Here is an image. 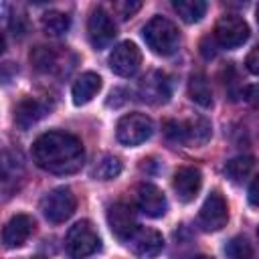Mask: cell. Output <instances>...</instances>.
Returning <instances> with one entry per match:
<instances>
[{
  "label": "cell",
  "mask_w": 259,
  "mask_h": 259,
  "mask_svg": "<svg viewBox=\"0 0 259 259\" xmlns=\"http://www.w3.org/2000/svg\"><path fill=\"white\" fill-rule=\"evenodd\" d=\"M164 134L168 140L176 142V144H188V146H202L210 140L212 127L210 121L202 115L196 117H188L184 121H176V119H168L164 123Z\"/></svg>",
  "instance_id": "obj_3"
},
{
  "label": "cell",
  "mask_w": 259,
  "mask_h": 259,
  "mask_svg": "<svg viewBox=\"0 0 259 259\" xmlns=\"http://www.w3.org/2000/svg\"><path fill=\"white\" fill-rule=\"evenodd\" d=\"M136 200H138V208L146 217H152V219L164 217V212L168 208V202H166L164 192L156 184H150V182L140 184L138 194H136Z\"/></svg>",
  "instance_id": "obj_15"
},
{
  "label": "cell",
  "mask_w": 259,
  "mask_h": 259,
  "mask_svg": "<svg viewBox=\"0 0 259 259\" xmlns=\"http://www.w3.org/2000/svg\"><path fill=\"white\" fill-rule=\"evenodd\" d=\"M30 259H47V257H42V255H36V257H30Z\"/></svg>",
  "instance_id": "obj_31"
},
{
  "label": "cell",
  "mask_w": 259,
  "mask_h": 259,
  "mask_svg": "<svg viewBox=\"0 0 259 259\" xmlns=\"http://www.w3.org/2000/svg\"><path fill=\"white\" fill-rule=\"evenodd\" d=\"M253 168H255V158L253 156H239V158H233V160L227 162L225 172L233 182H243L245 178L251 176Z\"/></svg>",
  "instance_id": "obj_22"
},
{
  "label": "cell",
  "mask_w": 259,
  "mask_h": 259,
  "mask_svg": "<svg viewBox=\"0 0 259 259\" xmlns=\"http://www.w3.org/2000/svg\"><path fill=\"white\" fill-rule=\"evenodd\" d=\"M142 65V51L130 42L123 40L117 47H113L111 55H109V67L115 75L119 77H132Z\"/></svg>",
  "instance_id": "obj_10"
},
{
  "label": "cell",
  "mask_w": 259,
  "mask_h": 259,
  "mask_svg": "<svg viewBox=\"0 0 259 259\" xmlns=\"http://www.w3.org/2000/svg\"><path fill=\"white\" fill-rule=\"evenodd\" d=\"M101 89V77L93 71H87L77 77V81L71 87V97L75 105H85L89 103Z\"/></svg>",
  "instance_id": "obj_17"
},
{
  "label": "cell",
  "mask_w": 259,
  "mask_h": 259,
  "mask_svg": "<svg viewBox=\"0 0 259 259\" xmlns=\"http://www.w3.org/2000/svg\"><path fill=\"white\" fill-rule=\"evenodd\" d=\"M69 24H71L69 16H67L65 12H59V10H49V12H45L42 18H40L42 30H45L47 34H51V36L65 34V32L69 30Z\"/></svg>",
  "instance_id": "obj_21"
},
{
  "label": "cell",
  "mask_w": 259,
  "mask_h": 259,
  "mask_svg": "<svg viewBox=\"0 0 259 259\" xmlns=\"http://www.w3.org/2000/svg\"><path fill=\"white\" fill-rule=\"evenodd\" d=\"M34 231V219L28 217V214H14L6 225H4V231H2V243L6 249H16V247H22L28 237L32 235Z\"/></svg>",
  "instance_id": "obj_14"
},
{
  "label": "cell",
  "mask_w": 259,
  "mask_h": 259,
  "mask_svg": "<svg viewBox=\"0 0 259 259\" xmlns=\"http://www.w3.org/2000/svg\"><path fill=\"white\" fill-rule=\"evenodd\" d=\"M119 172H121V160L115 156H103L93 168V176L99 180H113L119 176Z\"/></svg>",
  "instance_id": "obj_24"
},
{
  "label": "cell",
  "mask_w": 259,
  "mask_h": 259,
  "mask_svg": "<svg viewBox=\"0 0 259 259\" xmlns=\"http://www.w3.org/2000/svg\"><path fill=\"white\" fill-rule=\"evenodd\" d=\"M144 40L152 53L170 57L180 47V30L166 16H154L144 26Z\"/></svg>",
  "instance_id": "obj_2"
},
{
  "label": "cell",
  "mask_w": 259,
  "mask_h": 259,
  "mask_svg": "<svg viewBox=\"0 0 259 259\" xmlns=\"http://www.w3.org/2000/svg\"><path fill=\"white\" fill-rule=\"evenodd\" d=\"M32 158L38 168L51 174H75L85 162V148L73 134L47 132L34 140Z\"/></svg>",
  "instance_id": "obj_1"
},
{
  "label": "cell",
  "mask_w": 259,
  "mask_h": 259,
  "mask_svg": "<svg viewBox=\"0 0 259 259\" xmlns=\"http://www.w3.org/2000/svg\"><path fill=\"white\" fill-rule=\"evenodd\" d=\"M87 32H89V40L95 49H105L107 45H111V40L117 34L113 18L103 8L91 10L89 20H87Z\"/></svg>",
  "instance_id": "obj_9"
},
{
  "label": "cell",
  "mask_w": 259,
  "mask_h": 259,
  "mask_svg": "<svg viewBox=\"0 0 259 259\" xmlns=\"http://www.w3.org/2000/svg\"><path fill=\"white\" fill-rule=\"evenodd\" d=\"M190 259H212V257H206V255H196V257H190Z\"/></svg>",
  "instance_id": "obj_30"
},
{
  "label": "cell",
  "mask_w": 259,
  "mask_h": 259,
  "mask_svg": "<svg viewBox=\"0 0 259 259\" xmlns=\"http://www.w3.org/2000/svg\"><path fill=\"white\" fill-rule=\"evenodd\" d=\"M225 253H227L229 259H251V257H253L251 243H249L245 237H233V239L227 243Z\"/></svg>",
  "instance_id": "obj_25"
},
{
  "label": "cell",
  "mask_w": 259,
  "mask_h": 259,
  "mask_svg": "<svg viewBox=\"0 0 259 259\" xmlns=\"http://www.w3.org/2000/svg\"><path fill=\"white\" fill-rule=\"evenodd\" d=\"M255 14H257V22H259V6H257V12Z\"/></svg>",
  "instance_id": "obj_32"
},
{
  "label": "cell",
  "mask_w": 259,
  "mask_h": 259,
  "mask_svg": "<svg viewBox=\"0 0 259 259\" xmlns=\"http://www.w3.org/2000/svg\"><path fill=\"white\" fill-rule=\"evenodd\" d=\"M214 38L225 49H237L249 38V24L243 16L223 14L214 24Z\"/></svg>",
  "instance_id": "obj_7"
},
{
  "label": "cell",
  "mask_w": 259,
  "mask_h": 259,
  "mask_svg": "<svg viewBox=\"0 0 259 259\" xmlns=\"http://www.w3.org/2000/svg\"><path fill=\"white\" fill-rule=\"evenodd\" d=\"M249 202L253 206H259V174L249 184Z\"/></svg>",
  "instance_id": "obj_29"
},
{
  "label": "cell",
  "mask_w": 259,
  "mask_h": 259,
  "mask_svg": "<svg viewBox=\"0 0 259 259\" xmlns=\"http://www.w3.org/2000/svg\"><path fill=\"white\" fill-rule=\"evenodd\" d=\"M130 249L138 255V257H156L158 253H162L164 249V237L156 231V229H150V227H138L136 233L130 237L127 241Z\"/></svg>",
  "instance_id": "obj_13"
},
{
  "label": "cell",
  "mask_w": 259,
  "mask_h": 259,
  "mask_svg": "<svg viewBox=\"0 0 259 259\" xmlns=\"http://www.w3.org/2000/svg\"><path fill=\"white\" fill-rule=\"evenodd\" d=\"M77 208V198L69 186H57L51 192H47L40 200V210L47 221L59 225L73 217Z\"/></svg>",
  "instance_id": "obj_5"
},
{
  "label": "cell",
  "mask_w": 259,
  "mask_h": 259,
  "mask_svg": "<svg viewBox=\"0 0 259 259\" xmlns=\"http://www.w3.org/2000/svg\"><path fill=\"white\" fill-rule=\"evenodd\" d=\"M202 186V174L196 166H182L174 172L172 178V188L176 192V196L182 202H190L196 198L198 190Z\"/></svg>",
  "instance_id": "obj_12"
},
{
  "label": "cell",
  "mask_w": 259,
  "mask_h": 259,
  "mask_svg": "<svg viewBox=\"0 0 259 259\" xmlns=\"http://www.w3.org/2000/svg\"><path fill=\"white\" fill-rule=\"evenodd\" d=\"M257 237H259V229H257Z\"/></svg>",
  "instance_id": "obj_33"
},
{
  "label": "cell",
  "mask_w": 259,
  "mask_h": 259,
  "mask_svg": "<svg viewBox=\"0 0 259 259\" xmlns=\"http://www.w3.org/2000/svg\"><path fill=\"white\" fill-rule=\"evenodd\" d=\"M107 225L111 229V233L121 239V241H130V237L136 233V229L140 227L136 221V212L130 204L125 202H115L109 206L107 210Z\"/></svg>",
  "instance_id": "obj_11"
},
{
  "label": "cell",
  "mask_w": 259,
  "mask_h": 259,
  "mask_svg": "<svg viewBox=\"0 0 259 259\" xmlns=\"http://www.w3.org/2000/svg\"><path fill=\"white\" fill-rule=\"evenodd\" d=\"M30 61L38 71L45 73H55L59 67V55L55 53L53 47H36L30 53Z\"/></svg>",
  "instance_id": "obj_23"
},
{
  "label": "cell",
  "mask_w": 259,
  "mask_h": 259,
  "mask_svg": "<svg viewBox=\"0 0 259 259\" xmlns=\"http://www.w3.org/2000/svg\"><path fill=\"white\" fill-rule=\"evenodd\" d=\"M45 115H47V105L34 97H24L22 101H18V105L14 109V121L22 130L34 125Z\"/></svg>",
  "instance_id": "obj_18"
},
{
  "label": "cell",
  "mask_w": 259,
  "mask_h": 259,
  "mask_svg": "<svg viewBox=\"0 0 259 259\" xmlns=\"http://www.w3.org/2000/svg\"><path fill=\"white\" fill-rule=\"evenodd\" d=\"M245 65H247V69H249L253 75H259V47H255V49L247 55Z\"/></svg>",
  "instance_id": "obj_27"
},
{
  "label": "cell",
  "mask_w": 259,
  "mask_h": 259,
  "mask_svg": "<svg viewBox=\"0 0 259 259\" xmlns=\"http://www.w3.org/2000/svg\"><path fill=\"white\" fill-rule=\"evenodd\" d=\"M188 95L194 103L202 105V107H208L212 103V91H210V85L206 81V77L202 73H196L190 77L188 81Z\"/></svg>",
  "instance_id": "obj_19"
},
{
  "label": "cell",
  "mask_w": 259,
  "mask_h": 259,
  "mask_svg": "<svg viewBox=\"0 0 259 259\" xmlns=\"http://www.w3.org/2000/svg\"><path fill=\"white\" fill-rule=\"evenodd\" d=\"M229 221V206L219 190H212L200 206L198 223L204 231H221Z\"/></svg>",
  "instance_id": "obj_8"
},
{
  "label": "cell",
  "mask_w": 259,
  "mask_h": 259,
  "mask_svg": "<svg viewBox=\"0 0 259 259\" xmlns=\"http://www.w3.org/2000/svg\"><path fill=\"white\" fill-rule=\"evenodd\" d=\"M174 10L184 22H198L206 14V2L204 0H174Z\"/></svg>",
  "instance_id": "obj_20"
},
{
  "label": "cell",
  "mask_w": 259,
  "mask_h": 259,
  "mask_svg": "<svg viewBox=\"0 0 259 259\" xmlns=\"http://www.w3.org/2000/svg\"><path fill=\"white\" fill-rule=\"evenodd\" d=\"M101 241L91 221H79L69 229L65 239V249L71 259H87L89 255L97 253Z\"/></svg>",
  "instance_id": "obj_4"
},
{
  "label": "cell",
  "mask_w": 259,
  "mask_h": 259,
  "mask_svg": "<svg viewBox=\"0 0 259 259\" xmlns=\"http://www.w3.org/2000/svg\"><path fill=\"white\" fill-rule=\"evenodd\" d=\"M154 132V123L146 113H125L115 125V138L123 146H140Z\"/></svg>",
  "instance_id": "obj_6"
},
{
  "label": "cell",
  "mask_w": 259,
  "mask_h": 259,
  "mask_svg": "<svg viewBox=\"0 0 259 259\" xmlns=\"http://www.w3.org/2000/svg\"><path fill=\"white\" fill-rule=\"evenodd\" d=\"M140 8H142V2H127V0H125V2H115V4H113V10H115V12L119 14V18H123V20L130 18V16H134Z\"/></svg>",
  "instance_id": "obj_26"
},
{
  "label": "cell",
  "mask_w": 259,
  "mask_h": 259,
  "mask_svg": "<svg viewBox=\"0 0 259 259\" xmlns=\"http://www.w3.org/2000/svg\"><path fill=\"white\" fill-rule=\"evenodd\" d=\"M243 95H245V101H247V103H251L253 107H259V83L249 85Z\"/></svg>",
  "instance_id": "obj_28"
},
{
  "label": "cell",
  "mask_w": 259,
  "mask_h": 259,
  "mask_svg": "<svg viewBox=\"0 0 259 259\" xmlns=\"http://www.w3.org/2000/svg\"><path fill=\"white\" fill-rule=\"evenodd\" d=\"M170 93V79L160 71H152L140 83V95L148 103H166Z\"/></svg>",
  "instance_id": "obj_16"
}]
</instances>
